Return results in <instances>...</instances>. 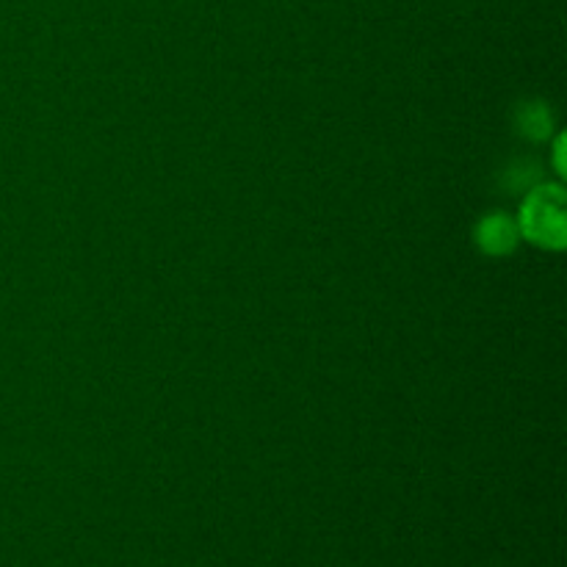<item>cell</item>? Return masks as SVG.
<instances>
[{
    "label": "cell",
    "instance_id": "cell-2",
    "mask_svg": "<svg viewBox=\"0 0 567 567\" xmlns=\"http://www.w3.org/2000/svg\"><path fill=\"white\" fill-rule=\"evenodd\" d=\"M480 236H482V244H485L491 252H507L515 241L513 225H509L504 216H493V219H487L485 225H482Z\"/></svg>",
    "mask_w": 567,
    "mask_h": 567
},
{
    "label": "cell",
    "instance_id": "cell-1",
    "mask_svg": "<svg viewBox=\"0 0 567 567\" xmlns=\"http://www.w3.org/2000/svg\"><path fill=\"white\" fill-rule=\"evenodd\" d=\"M520 227L526 238L543 247L565 244V194L559 186H543L526 197L520 208Z\"/></svg>",
    "mask_w": 567,
    "mask_h": 567
}]
</instances>
